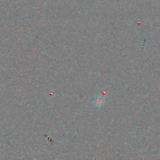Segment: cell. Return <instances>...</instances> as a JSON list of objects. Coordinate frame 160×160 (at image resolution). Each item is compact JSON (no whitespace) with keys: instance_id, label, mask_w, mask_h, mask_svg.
<instances>
[{"instance_id":"obj_1","label":"cell","mask_w":160,"mask_h":160,"mask_svg":"<svg viewBox=\"0 0 160 160\" xmlns=\"http://www.w3.org/2000/svg\"><path fill=\"white\" fill-rule=\"evenodd\" d=\"M93 102L96 107L101 108L105 103V98L104 96L101 95H98L95 97V98L93 100Z\"/></svg>"}]
</instances>
